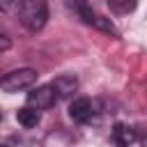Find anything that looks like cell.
Masks as SVG:
<instances>
[{
	"mask_svg": "<svg viewBox=\"0 0 147 147\" xmlns=\"http://www.w3.org/2000/svg\"><path fill=\"white\" fill-rule=\"evenodd\" d=\"M18 21L25 30L39 32L48 21V2L46 0H23L18 9Z\"/></svg>",
	"mask_w": 147,
	"mask_h": 147,
	"instance_id": "6da1fadb",
	"label": "cell"
},
{
	"mask_svg": "<svg viewBox=\"0 0 147 147\" xmlns=\"http://www.w3.org/2000/svg\"><path fill=\"white\" fill-rule=\"evenodd\" d=\"M37 83V71L25 67V69H14L9 74H5L0 78V87L5 92H18V90H25V87H32Z\"/></svg>",
	"mask_w": 147,
	"mask_h": 147,
	"instance_id": "7a4b0ae2",
	"label": "cell"
},
{
	"mask_svg": "<svg viewBox=\"0 0 147 147\" xmlns=\"http://www.w3.org/2000/svg\"><path fill=\"white\" fill-rule=\"evenodd\" d=\"M96 113H99V103H96L94 99H90V96H78V99H74L71 106H69V117H71L74 122H78V124L92 122Z\"/></svg>",
	"mask_w": 147,
	"mask_h": 147,
	"instance_id": "3957f363",
	"label": "cell"
},
{
	"mask_svg": "<svg viewBox=\"0 0 147 147\" xmlns=\"http://www.w3.org/2000/svg\"><path fill=\"white\" fill-rule=\"evenodd\" d=\"M57 101V94L53 90V85H39L32 92H28V106L37 108V110H46Z\"/></svg>",
	"mask_w": 147,
	"mask_h": 147,
	"instance_id": "277c9868",
	"label": "cell"
},
{
	"mask_svg": "<svg viewBox=\"0 0 147 147\" xmlns=\"http://www.w3.org/2000/svg\"><path fill=\"white\" fill-rule=\"evenodd\" d=\"M51 85H53V90H55L57 99H69L74 92H78V78H76V76H69V74L57 76Z\"/></svg>",
	"mask_w": 147,
	"mask_h": 147,
	"instance_id": "5b68a950",
	"label": "cell"
},
{
	"mask_svg": "<svg viewBox=\"0 0 147 147\" xmlns=\"http://www.w3.org/2000/svg\"><path fill=\"white\" fill-rule=\"evenodd\" d=\"M115 138L122 147H142V138L131 129V126H124V124H117L115 126Z\"/></svg>",
	"mask_w": 147,
	"mask_h": 147,
	"instance_id": "8992f818",
	"label": "cell"
},
{
	"mask_svg": "<svg viewBox=\"0 0 147 147\" xmlns=\"http://www.w3.org/2000/svg\"><path fill=\"white\" fill-rule=\"evenodd\" d=\"M16 119H18V124H23L25 129H32V126L39 124L41 115H39L37 108H32V106H23V108L16 110Z\"/></svg>",
	"mask_w": 147,
	"mask_h": 147,
	"instance_id": "52a82bcc",
	"label": "cell"
},
{
	"mask_svg": "<svg viewBox=\"0 0 147 147\" xmlns=\"http://www.w3.org/2000/svg\"><path fill=\"white\" fill-rule=\"evenodd\" d=\"M67 2H69V7L80 16V21H83V23H87V25H94V23H96V18H99V16L87 7V2H85V0H67Z\"/></svg>",
	"mask_w": 147,
	"mask_h": 147,
	"instance_id": "ba28073f",
	"label": "cell"
},
{
	"mask_svg": "<svg viewBox=\"0 0 147 147\" xmlns=\"http://www.w3.org/2000/svg\"><path fill=\"white\" fill-rule=\"evenodd\" d=\"M21 5H23V0H0V9L2 11H18L21 9Z\"/></svg>",
	"mask_w": 147,
	"mask_h": 147,
	"instance_id": "9c48e42d",
	"label": "cell"
},
{
	"mask_svg": "<svg viewBox=\"0 0 147 147\" xmlns=\"http://www.w3.org/2000/svg\"><path fill=\"white\" fill-rule=\"evenodd\" d=\"M9 46H11V39H9L7 34H2V32H0V53L9 51Z\"/></svg>",
	"mask_w": 147,
	"mask_h": 147,
	"instance_id": "30bf717a",
	"label": "cell"
},
{
	"mask_svg": "<svg viewBox=\"0 0 147 147\" xmlns=\"http://www.w3.org/2000/svg\"><path fill=\"white\" fill-rule=\"evenodd\" d=\"M0 119H2V113H0Z\"/></svg>",
	"mask_w": 147,
	"mask_h": 147,
	"instance_id": "8fae6325",
	"label": "cell"
},
{
	"mask_svg": "<svg viewBox=\"0 0 147 147\" xmlns=\"http://www.w3.org/2000/svg\"><path fill=\"white\" fill-rule=\"evenodd\" d=\"M0 147H5V145H0Z\"/></svg>",
	"mask_w": 147,
	"mask_h": 147,
	"instance_id": "7c38bea8",
	"label": "cell"
}]
</instances>
